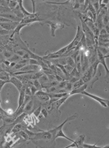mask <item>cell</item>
Wrapping results in <instances>:
<instances>
[{
    "label": "cell",
    "mask_w": 109,
    "mask_h": 148,
    "mask_svg": "<svg viewBox=\"0 0 109 148\" xmlns=\"http://www.w3.org/2000/svg\"><path fill=\"white\" fill-rule=\"evenodd\" d=\"M77 117H78V115H77V114H75V115H72V116H69V117L67 118V119L64 121L63 123H62L61 125H59L58 126H57V127L54 128V129H52V130H48L49 133H51V136H52V141H55L56 139L58 137H63L65 138V139H66V140H68L69 141H70V142L73 143L74 140H71V139H70V138H69L68 136H66V134L63 133V126L65 125V124H66L67 122H69V121H71V120L75 119H76Z\"/></svg>",
    "instance_id": "1"
},
{
    "label": "cell",
    "mask_w": 109,
    "mask_h": 148,
    "mask_svg": "<svg viewBox=\"0 0 109 148\" xmlns=\"http://www.w3.org/2000/svg\"><path fill=\"white\" fill-rule=\"evenodd\" d=\"M43 21V19L39 17L38 13H33L31 14V16H26V17L23 18L21 21L20 23H22V24H31V23H35V22H41Z\"/></svg>",
    "instance_id": "2"
},
{
    "label": "cell",
    "mask_w": 109,
    "mask_h": 148,
    "mask_svg": "<svg viewBox=\"0 0 109 148\" xmlns=\"http://www.w3.org/2000/svg\"><path fill=\"white\" fill-rule=\"evenodd\" d=\"M81 95H85V96H86V97H90V98H92V99L94 100V101H96L97 102H98L99 104L101 105V106H103V107L108 108V99H105V98H101V97H97V96H96V95H92V94H90V93H88V92H86V91L82 92Z\"/></svg>",
    "instance_id": "3"
},
{
    "label": "cell",
    "mask_w": 109,
    "mask_h": 148,
    "mask_svg": "<svg viewBox=\"0 0 109 148\" xmlns=\"http://www.w3.org/2000/svg\"><path fill=\"white\" fill-rule=\"evenodd\" d=\"M46 24H48L51 27V33L52 37H56V30L58 29H61L64 27V24L62 23H58V22H55V21H46Z\"/></svg>",
    "instance_id": "4"
},
{
    "label": "cell",
    "mask_w": 109,
    "mask_h": 148,
    "mask_svg": "<svg viewBox=\"0 0 109 148\" xmlns=\"http://www.w3.org/2000/svg\"><path fill=\"white\" fill-rule=\"evenodd\" d=\"M96 55H97V58H98V59H97V60H98V62L100 64L103 65V66L104 67V69H105V70H106L107 75H108V74L109 73V70L108 66H107L106 62H105V59L108 57V56H104L101 51H99V49H97V47H96Z\"/></svg>",
    "instance_id": "5"
},
{
    "label": "cell",
    "mask_w": 109,
    "mask_h": 148,
    "mask_svg": "<svg viewBox=\"0 0 109 148\" xmlns=\"http://www.w3.org/2000/svg\"><path fill=\"white\" fill-rule=\"evenodd\" d=\"M84 140H85V135L79 136V137L76 140H74L72 144L65 148H82L84 143Z\"/></svg>",
    "instance_id": "6"
},
{
    "label": "cell",
    "mask_w": 109,
    "mask_h": 148,
    "mask_svg": "<svg viewBox=\"0 0 109 148\" xmlns=\"http://www.w3.org/2000/svg\"><path fill=\"white\" fill-rule=\"evenodd\" d=\"M20 22H8V23H0V27L7 31H14Z\"/></svg>",
    "instance_id": "7"
},
{
    "label": "cell",
    "mask_w": 109,
    "mask_h": 148,
    "mask_svg": "<svg viewBox=\"0 0 109 148\" xmlns=\"http://www.w3.org/2000/svg\"><path fill=\"white\" fill-rule=\"evenodd\" d=\"M35 96L38 97V99L39 101H41V102L43 103H47L48 101H49L50 100V97L48 96V93H46L45 91H44L43 90H38L36 92Z\"/></svg>",
    "instance_id": "8"
},
{
    "label": "cell",
    "mask_w": 109,
    "mask_h": 148,
    "mask_svg": "<svg viewBox=\"0 0 109 148\" xmlns=\"http://www.w3.org/2000/svg\"><path fill=\"white\" fill-rule=\"evenodd\" d=\"M10 83L12 84L13 86H15V87L18 90V91L21 92L22 90L23 89V85L22 84V82L18 79L16 77L14 76H11L10 79Z\"/></svg>",
    "instance_id": "9"
},
{
    "label": "cell",
    "mask_w": 109,
    "mask_h": 148,
    "mask_svg": "<svg viewBox=\"0 0 109 148\" xmlns=\"http://www.w3.org/2000/svg\"><path fill=\"white\" fill-rule=\"evenodd\" d=\"M87 88V84H84L83 86L80 87H77V88H75V89H73L69 93V97H70L72 95H78V94H80L81 95L82 92L85 91V90Z\"/></svg>",
    "instance_id": "10"
},
{
    "label": "cell",
    "mask_w": 109,
    "mask_h": 148,
    "mask_svg": "<svg viewBox=\"0 0 109 148\" xmlns=\"http://www.w3.org/2000/svg\"><path fill=\"white\" fill-rule=\"evenodd\" d=\"M69 97V95H67V96H66V97H62V98H60V99L57 100L56 102L53 103V104L51 105H52V107H53V108H56L57 111H58V110H59V108L63 105L64 103H65V101H66V100L68 99Z\"/></svg>",
    "instance_id": "11"
},
{
    "label": "cell",
    "mask_w": 109,
    "mask_h": 148,
    "mask_svg": "<svg viewBox=\"0 0 109 148\" xmlns=\"http://www.w3.org/2000/svg\"><path fill=\"white\" fill-rule=\"evenodd\" d=\"M92 70H93V68H92V66H90V68L84 74V76L82 77V80L84 82V84H86L87 81H90V80L91 79L92 77H94V76H93Z\"/></svg>",
    "instance_id": "12"
},
{
    "label": "cell",
    "mask_w": 109,
    "mask_h": 148,
    "mask_svg": "<svg viewBox=\"0 0 109 148\" xmlns=\"http://www.w3.org/2000/svg\"><path fill=\"white\" fill-rule=\"evenodd\" d=\"M34 105V103L33 100H31L29 102L27 103L25 107H24V109H23V113H27V114L29 112H33Z\"/></svg>",
    "instance_id": "13"
},
{
    "label": "cell",
    "mask_w": 109,
    "mask_h": 148,
    "mask_svg": "<svg viewBox=\"0 0 109 148\" xmlns=\"http://www.w3.org/2000/svg\"><path fill=\"white\" fill-rule=\"evenodd\" d=\"M20 95H19V99H18V107L17 108H21L22 106V105L23 104V101H24V98H25V88L23 87V89L21 90V92H19ZM16 108V109H17Z\"/></svg>",
    "instance_id": "14"
},
{
    "label": "cell",
    "mask_w": 109,
    "mask_h": 148,
    "mask_svg": "<svg viewBox=\"0 0 109 148\" xmlns=\"http://www.w3.org/2000/svg\"><path fill=\"white\" fill-rule=\"evenodd\" d=\"M10 77H11L10 73H8L7 71H5V70H2V71H0V79L4 80V81L10 82Z\"/></svg>",
    "instance_id": "15"
},
{
    "label": "cell",
    "mask_w": 109,
    "mask_h": 148,
    "mask_svg": "<svg viewBox=\"0 0 109 148\" xmlns=\"http://www.w3.org/2000/svg\"><path fill=\"white\" fill-rule=\"evenodd\" d=\"M23 2L22 1V0L18 1V5H19V7H20V9H21V11L22 12L23 16H24V17H26V16H31L32 13L28 12L26 9H24V7H23Z\"/></svg>",
    "instance_id": "16"
},
{
    "label": "cell",
    "mask_w": 109,
    "mask_h": 148,
    "mask_svg": "<svg viewBox=\"0 0 109 148\" xmlns=\"http://www.w3.org/2000/svg\"><path fill=\"white\" fill-rule=\"evenodd\" d=\"M22 130H25L24 128L23 127V125H22V123H18V124H16L14 125L13 128L12 129V133H19L20 131H22Z\"/></svg>",
    "instance_id": "17"
},
{
    "label": "cell",
    "mask_w": 109,
    "mask_h": 148,
    "mask_svg": "<svg viewBox=\"0 0 109 148\" xmlns=\"http://www.w3.org/2000/svg\"><path fill=\"white\" fill-rule=\"evenodd\" d=\"M38 80H39L41 84H48V83L50 82L49 81V79H48V76H47L46 74H43V75L38 79Z\"/></svg>",
    "instance_id": "18"
},
{
    "label": "cell",
    "mask_w": 109,
    "mask_h": 148,
    "mask_svg": "<svg viewBox=\"0 0 109 148\" xmlns=\"http://www.w3.org/2000/svg\"><path fill=\"white\" fill-rule=\"evenodd\" d=\"M13 55H14L13 52H12L11 51H9V50H5V51H3V56L5 57L6 59H8V60L11 59Z\"/></svg>",
    "instance_id": "19"
},
{
    "label": "cell",
    "mask_w": 109,
    "mask_h": 148,
    "mask_svg": "<svg viewBox=\"0 0 109 148\" xmlns=\"http://www.w3.org/2000/svg\"><path fill=\"white\" fill-rule=\"evenodd\" d=\"M18 5V1H9V5H8V7L11 10H14L16 6Z\"/></svg>",
    "instance_id": "20"
},
{
    "label": "cell",
    "mask_w": 109,
    "mask_h": 148,
    "mask_svg": "<svg viewBox=\"0 0 109 148\" xmlns=\"http://www.w3.org/2000/svg\"><path fill=\"white\" fill-rule=\"evenodd\" d=\"M32 84H33V85L36 87V89L38 90H42L41 84H40V82H39L38 79H34L33 81H32Z\"/></svg>",
    "instance_id": "21"
},
{
    "label": "cell",
    "mask_w": 109,
    "mask_h": 148,
    "mask_svg": "<svg viewBox=\"0 0 109 148\" xmlns=\"http://www.w3.org/2000/svg\"><path fill=\"white\" fill-rule=\"evenodd\" d=\"M84 84V82L82 80V79H80L79 80L75 82L73 84V89H75V88H77V87H81V86H83Z\"/></svg>",
    "instance_id": "22"
},
{
    "label": "cell",
    "mask_w": 109,
    "mask_h": 148,
    "mask_svg": "<svg viewBox=\"0 0 109 148\" xmlns=\"http://www.w3.org/2000/svg\"><path fill=\"white\" fill-rule=\"evenodd\" d=\"M102 23H104L105 26L108 25V12H107L102 17Z\"/></svg>",
    "instance_id": "23"
},
{
    "label": "cell",
    "mask_w": 109,
    "mask_h": 148,
    "mask_svg": "<svg viewBox=\"0 0 109 148\" xmlns=\"http://www.w3.org/2000/svg\"><path fill=\"white\" fill-rule=\"evenodd\" d=\"M16 53V55H17V56H19L20 57H21V59H22V57L24 56L26 54V52H27V51H25V50H23V49H19V50H17V51H14Z\"/></svg>",
    "instance_id": "24"
},
{
    "label": "cell",
    "mask_w": 109,
    "mask_h": 148,
    "mask_svg": "<svg viewBox=\"0 0 109 148\" xmlns=\"http://www.w3.org/2000/svg\"><path fill=\"white\" fill-rule=\"evenodd\" d=\"M41 106H39V107H38L37 109L34 110L33 112L31 113V114H32L33 115H34L35 117H38V116H39V115L41 114Z\"/></svg>",
    "instance_id": "25"
},
{
    "label": "cell",
    "mask_w": 109,
    "mask_h": 148,
    "mask_svg": "<svg viewBox=\"0 0 109 148\" xmlns=\"http://www.w3.org/2000/svg\"><path fill=\"white\" fill-rule=\"evenodd\" d=\"M41 115H43L45 118H46L47 116H48V111H47V109H46L45 108H41Z\"/></svg>",
    "instance_id": "26"
},
{
    "label": "cell",
    "mask_w": 109,
    "mask_h": 148,
    "mask_svg": "<svg viewBox=\"0 0 109 148\" xmlns=\"http://www.w3.org/2000/svg\"><path fill=\"white\" fill-rule=\"evenodd\" d=\"M8 83H10V82L4 81V80L0 79V94H1V90H2V89H3V87H4V85L6 84H8ZM0 98H1V96H0Z\"/></svg>",
    "instance_id": "27"
},
{
    "label": "cell",
    "mask_w": 109,
    "mask_h": 148,
    "mask_svg": "<svg viewBox=\"0 0 109 148\" xmlns=\"http://www.w3.org/2000/svg\"><path fill=\"white\" fill-rule=\"evenodd\" d=\"M30 88H31V95H32V96H34V95H35V94H36V92L38 91V90L36 89V87H34V85H32V86H31Z\"/></svg>",
    "instance_id": "28"
},
{
    "label": "cell",
    "mask_w": 109,
    "mask_h": 148,
    "mask_svg": "<svg viewBox=\"0 0 109 148\" xmlns=\"http://www.w3.org/2000/svg\"><path fill=\"white\" fill-rule=\"evenodd\" d=\"M3 49L0 47V52H3Z\"/></svg>",
    "instance_id": "29"
},
{
    "label": "cell",
    "mask_w": 109,
    "mask_h": 148,
    "mask_svg": "<svg viewBox=\"0 0 109 148\" xmlns=\"http://www.w3.org/2000/svg\"><path fill=\"white\" fill-rule=\"evenodd\" d=\"M0 99H1V98H0Z\"/></svg>",
    "instance_id": "30"
}]
</instances>
